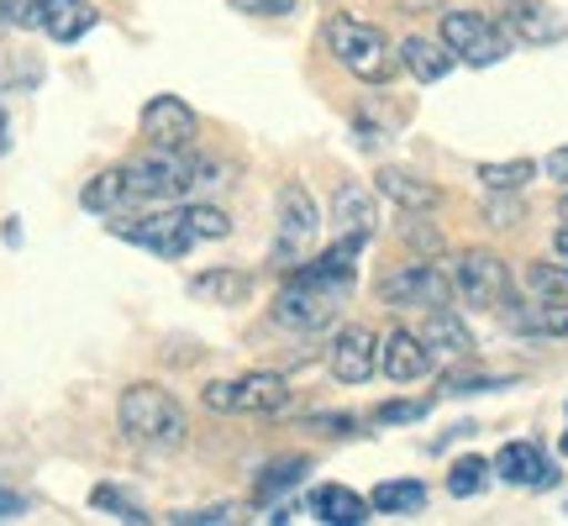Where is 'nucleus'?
<instances>
[{
    "label": "nucleus",
    "instance_id": "obj_20",
    "mask_svg": "<svg viewBox=\"0 0 568 526\" xmlns=\"http://www.w3.org/2000/svg\"><path fill=\"white\" fill-rule=\"evenodd\" d=\"M190 295L205 305H243L253 295V274H243V269H205V274L190 280Z\"/></svg>",
    "mask_w": 568,
    "mask_h": 526
},
{
    "label": "nucleus",
    "instance_id": "obj_15",
    "mask_svg": "<svg viewBox=\"0 0 568 526\" xmlns=\"http://www.w3.org/2000/svg\"><path fill=\"white\" fill-rule=\"evenodd\" d=\"M495 474H500L506 485H521V489L558 485V468L542 458V447L537 443H506L500 447V458H495Z\"/></svg>",
    "mask_w": 568,
    "mask_h": 526
},
{
    "label": "nucleus",
    "instance_id": "obj_41",
    "mask_svg": "<svg viewBox=\"0 0 568 526\" xmlns=\"http://www.w3.org/2000/svg\"><path fill=\"white\" fill-rule=\"evenodd\" d=\"M552 253H558V259L568 263V226H564V232H558V237H552Z\"/></svg>",
    "mask_w": 568,
    "mask_h": 526
},
{
    "label": "nucleus",
    "instance_id": "obj_29",
    "mask_svg": "<svg viewBox=\"0 0 568 526\" xmlns=\"http://www.w3.org/2000/svg\"><path fill=\"white\" fill-rule=\"evenodd\" d=\"M42 6L48 0H0V32H32V27H42Z\"/></svg>",
    "mask_w": 568,
    "mask_h": 526
},
{
    "label": "nucleus",
    "instance_id": "obj_3",
    "mask_svg": "<svg viewBox=\"0 0 568 526\" xmlns=\"http://www.w3.org/2000/svg\"><path fill=\"white\" fill-rule=\"evenodd\" d=\"M326 53L364 84H385L395 74V63H400V53L389 48V38L379 27H368L358 17H343V11L326 21Z\"/></svg>",
    "mask_w": 568,
    "mask_h": 526
},
{
    "label": "nucleus",
    "instance_id": "obj_26",
    "mask_svg": "<svg viewBox=\"0 0 568 526\" xmlns=\"http://www.w3.org/2000/svg\"><path fill=\"white\" fill-rule=\"evenodd\" d=\"M184 222H190V232H195V243H222V237H232V216L211 201L184 205Z\"/></svg>",
    "mask_w": 568,
    "mask_h": 526
},
{
    "label": "nucleus",
    "instance_id": "obj_7",
    "mask_svg": "<svg viewBox=\"0 0 568 526\" xmlns=\"http://www.w3.org/2000/svg\"><path fill=\"white\" fill-rule=\"evenodd\" d=\"M453 295H458L453 274H443L437 263H426V259L400 263L395 274L379 280V301L389 311H443V305H453Z\"/></svg>",
    "mask_w": 568,
    "mask_h": 526
},
{
    "label": "nucleus",
    "instance_id": "obj_39",
    "mask_svg": "<svg viewBox=\"0 0 568 526\" xmlns=\"http://www.w3.org/2000/svg\"><path fill=\"white\" fill-rule=\"evenodd\" d=\"M21 510H27V500H21L17 489L0 485V522H11V516H21Z\"/></svg>",
    "mask_w": 568,
    "mask_h": 526
},
{
    "label": "nucleus",
    "instance_id": "obj_9",
    "mask_svg": "<svg viewBox=\"0 0 568 526\" xmlns=\"http://www.w3.org/2000/svg\"><path fill=\"white\" fill-rule=\"evenodd\" d=\"M443 42L468 69H489L510 53V32L500 21H489L485 11H443Z\"/></svg>",
    "mask_w": 568,
    "mask_h": 526
},
{
    "label": "nucleus",
    "instance_id": "obj_25",
    "mask_svg": "<svg viewBox=\"0 0 568 526\" xmlns=\"http://www.w3.org/2000/svg\"><path fill=\"white\" fill-rule=\"evenodd\" d=\"M305 474H311V458H301V453H295V458H280V464H268L264 468V479H258V489H253V495H258V500H274V495H284V489H295L305 479Z\"/></svg>",
    "mask_w": 568,
    "mask_h": 526
},
{
    "label": "nucleus",
    "instance_id": "obj_42",
    "mask_svg": "<svg viewBox=\"0 0 568 526\" xmlns=\"http://www.w3.org/2000/svg\"><path fill=\"white\" fill-rule=\"evenodd\" d=\"M11 148V127H6V111H0V153Z\"/></svg>",
    "mask_w": 568,
    "mask_h": 526
},
{
    "label": "nucleus",
    "instance_id": "obj_33",
    "mask_svg": "<svg viewBox=\"0 0 568 526\" xmlns=\"http://www.w3.org/2000/svg\"><path fill=\"white\" fill-rule=\"evenodd\" d=\"M426 411H432V401H389L374 411V422L379 426H400V422H422Z\"/></svg>",
    "mask_w": 568,
    "mask_h": 526
},
{
    "label": "nucleus",
    "instance_id": "obj_6",
    "mask_svg": "<svg viewBox=\"0 0 568 526\" xmlns=\"http://www.w3.org/2000/svg\"><path fill=\"white\" fill-rule=\"evenodd\" d=\"M111 237H122V243H138L142 253H159V259H184L190 247H195V232L184 222V211L174 205H148V211H126V216H111Z\"/></svg>",
    "mask_w": 568,
    "mask_h": 526
},
{
    "label": "nucleus",
    "instance_id": "obj_13",
    "mask_svg": "<svg viewBox=\"0 0 568 526\" xmlns=\"http://www.w3.org/2000/svg\"><path fill=\"white\" fill-rule=\"evenodd\" d=\"M500 27L521 48H552V42L568 38V21L552 6H542V0H510L506 11H500Z\"/></svg>",
    "mask_w": 568,
    "mask_h": 526
},
{
    "label": "nucleus",
    "instance_id": "obj_8",
    "mask_svg": "<svg viewBox=\"0 0 568 526\" xmlns=\"http://www.w3.org/2000/svg\"><path fill=\"white\" fill-rule=\"evenodd\" d=\"M453 284H458V295L468 305H479V311H506L516 301V280H510V263L500 253H489V247H468L458 253L453 263Z\"/></svg>",
    "mask_w": 568,
    "mask_h": 526
},
{
    "label": "nucleus",
    "instance_id": "obj_36",
    "mask_svg": "<svg viewBox=\"0 0 568 526\" xmlns=\"http://www.w3.org/2000/svg\"><path fill=\"white\" fill-rule=\"evenodd\" d=\"M174 522H180V526H222V522H232V506H211V510H180Z\"/></svg>",
    "mask_w": 568,
    "mask_h": 526
},
{
    "label": "nucleus",
    "instance_id": "obj_38",
    "mask_svg": "<svg viewBox=\"0 0 568 526\" xmlns=\"http://www.w3.org/2000/svg\"><path fill=\"white\" fill-rule=\"evenodd\" d=\"M406 243L410 247H426V253H437V247H443V237H437L432 226H422V222H406Z\"/></svg>",
    "mask_w": 568,
    "mask_h": 526
},
{
    "label": "nucleus",
    "instance_id": "obj_43",
    "mask_svg": "<svg viewBox=\"0 0 568 526\" xmlns=\"http://www.w3.org/2000/svg\"><path fill=\"white\" fill-rule=\"evenodd\" d=\"M558 222H564V226H568V195H564V205H558Z\"/></svg>",
    "mask_w": 568,
    "mask_h": 526
},
{
    "label": "nucleus",
    "instance_id": "obj_34",
    "mask_svg": "<svg viewBox=\"0 0 568 526\" xmlns=\"http://www.w3.org/2000/svg\"><path fill=\"white\" fill-rule=\"evenodd\" d=\"M489 226H516L521 222V201H510V190H495V201H485Z\"/></svg>",
    "mask_w": 568,
    "mask_h": 526
},
{
    "label": "nucleus",
    "instance_id": "obj_2",
    "mask_svg": "<svg viewBox=\"0 0 568 526\" xmlns=\"http://www.w3.org/2000/svg\"><path fill=\"white\" fill-rule=\"evenodd\" d=\"M122 432L148 453H180L190 443V416L180 411V401L159 385H126L122 390Z\"/></svg>",
    "mask_w": 568,
    "mask_h": 526
},
{
    "label": "nucleus",
    "instance_id": "obj_37",
    "mask_svg": "<svg viewBox=\"0 0 568 526\" xmlns=\"http://www.w3.org/2000/svg\"><path fill=\"white\" fill-rule=\"evenodd\" d=\"M305 426H311V432H322V437H347V432H353L358 422H353V416H337V411H332V416H311Z\"/></svg>",
    "mask_w": 568,
    "mask_h": 526
},
{
    "label": "nucleus",
    "instance_id": "obj_44",
    "mask_svg": "<svg viewBox=\"0 0 568 526\" xmlns=\"http://www.w3.org/2000/svg\"><path fill=\"white\" fill-rule=\"evenodd\" d=\"M564 453H568V432H564Z\"/></svg>",
    "mask_w": 568,
    "mask_h": 526
},
{
    "label": "nucleus",
    "instance_id": "obj_17",
    "mask_svg": "<svg viewBox=\"0 0 568 526\" xmlns=\"http://www.w3.org/2000/svg\"><path fill=\"white\" fill-rule=\"evenodd\" d=\"M332 216H337V226H343V237H374L379 232V205H374V195H368L364 184H337V195H332Z\"/></svg>",
    "mask_w": 568,
    "mask_h": 526
},
{
    "label": "nucleus",
    "instance_id": "obj_23",
    "mask_svg": "<svg viewBox=\"0 0 568 526\" xmlns=\"http://www.w3.org/2000/svg\"><path fill=\"white\" fill-rule=\"evenodd\" d=\"M80 205L84 211H95V216H122L126 211V163L101 169V174L80 190Z\"/></svg>",
    "mask_w": 568,
    "mask_h": 526
},
{
    "label": "nucleus",
    "instance_id": "obj_14",
    "mask_svg": "<svg viewBox=\"0 0 568 526\" xmlns=\"http://www.w3.org/2000/svg\"><path fill=\"white\" fill-rule=\"evenodd\" d=\"M432 364H437V353L426 347L422 332H389L385 343H379V368H385V380H395V385H416V380H426L432 374Z\"/></svg>",
    "mask_w": 568,
    "mask_h": 526
},
{
    "label": "nucleus",
    "instance_id": "obj_5",
    "mask_svg": "<svg viewBox=\"0 0 568 526\" xmlns=\"http://www.w3.org/2000/svg\"><path fill=\"white\" fill-rule=\"evenodd\" d=\"M347 305V290L343 284H322V280H301V274H290L274 305H268V316L290 332H326V326L343 316Z\"/></svg>",
    "mask_w": 568,
    "mask_h": 526
},
{
    "label": "nucleus",
    "instance_id": "obj_19",
    "mask_svg": "<svg viewBox=\"0 0 568 526\" xmlns=\"http://www.w3.org/2000/svg\"><path fill=\"white\" fill-rule=\"evenodd\" d=\"M95 21H101V11L90 0H48L42 6V32L53 42H80Z\"/></svg>",
    "mask_w": 568,
    "mask_h": 526
},
{
    "label": "nucleus",
    "instance_id": "obj_40",
    "mask_svg": "<svg viewBox=\"0 0 568 526\" xmlns=\"http://www.w3.org/2000/svg\"><path fill=\"white\" fill-rule=\"evenodd\" d=\"M548 174L568 190V148H552V153H548Z\"/></svg>",
    "mask_w": 568,
    "mask_h": 526
},
{
    "label": "nucleus",
    "instance_id": "obj_24",
    "mask_svg": "<svg viewBox=\"0 0 568 526\" xmlns=\"http://www.w3.org/2000/svg\"><path fill=\"white\" fill-rule=\"evenodd\" d=\"M368 506L385 510V516H406V510H422V506H426V485H422V479H385V485L368 495Z\"/></svg>",
    "mask_w": 568,
    "mask_h": 526
},
{
    "label": "nucleus",
    "instance_id": "obj_21",
    "mask_svg": "<svg viewBox=\"0 0 568 526\" xmlns=\"http://www.w3.org/2000/svg\"><path fill=\"white\" fill-rule=\"evenodd\" d=\"M311 510H316V522H326V526H364L374 506H368L364 495L343 489V485H326V489L311 495Z\"/></svg>",
    "mask_w": 568,
    "mask_h": 526
},
{
    "label": "nucleus",
    "instance_id": "obj_16",
    "mask_svg": "<svg viewBox=\"0 0 568 526\" xmlns=\"http://www.w3.org/2000/svg\"><path fill=\"white\" fill-rule=\"evenodd\" d=\"M379 195L385 201H395L400 211H410V216H422V211H437L443 205V190L432 180H422V174H410V169H379Z\"/></svg>",
    "mask_w": 568,
    "mask_h": 526
},
{
    "label": "nucleus",
    "instance_id": "obj_35",
    "mask_svg": "<svg viewBox=\"0 0 568 526\" xmlns=\"http://www.w3.org/2000/svg\"><path fill=\"white\" fill-rule=\"evenodd\" d=\"M237 11H247V17H290L301 0H232Z\"/></svg>",
    "mask_w": 568,
    "mask_h": 526
},
{
    "label": "nucleus",
    "instance_id": "obj_4",
    "mask_svg": "<svg viewBox=\"0 0 568 526\" xmlns=\"http://www.w3.org/2000/svg\"><path fill=\"white\" fill-rule=\"evenodd\" d=\"M201 401L222 416H284L295 405V390L284 374H268V368H253L243 380H211L201 390Z\"/></svg>",
    "mask_w": 568,
    "mask_h": 526
},
{
    "label": "nucleus",
    "instance_id": "obj_11",
    "mask_svg": "<svg viewBox=\"0 0 568 526\" xmlns=\"http://www.w3.org/2000/svg\"><path fill=\"white\" fill-rule=\"evenodd\" d=\"M138 132L148 138V148H190L195 132H201V117L180 95H153V101L142 105Z\"/></svg>",
    "mask_w": 568,
    "mask_h": 526
},
{
    "label": "nucleus",
    "instance_id": "obj_18",
    "mask_svg": "<svg viewBox=\"0 0 568 526\" xmlns=\"http://www.w3.org/2000/svg\"><path fill=\"white\" fill-rule=\"evenodd\" d=\"M395 53H400V69H406L410 80H422V84L447 80V74H453V63H458V59H453V48H447L443 38H437V42H432V38H406Z\"/></svg>",
    "mask_w": 568,
    "mask_h": 526
},
{
    "label": "nucleus",
    "instance_id": "obj_30",
    "mask_svg": "<svg viewBox=\"0 0 568 526\" xmlns=\"http://www.w3.org/2000/svg\"><path fill=\"white\" fill-rule=\"evenodd\" d=\"M485 479H489L485 458H458V464H453V474H447V489H453L458 500H468V495H479V489H485Z\"/></svg>",
    "mask_w": 568,
    "mask_h": 526
},
{
    "label": "nucleus",
    "instance_id": "obj_28",
    "mask_svg": "<svg viewBox=\"0 0 568 526\" xmlns=\"http://www.w3.org/2000/svg\"><path fill=\"white\" fill-rule=\"evenodd\" d=\"M527 290L537 301L568 305V263H531L527 269Z\"/></svg>",
    "mask_w": 568,
    "mask_h": 526
},
{
    "label": "nucleus",
    "instance_id": "obj_27",
    "mask_svg": "<svg viewBox=\"0 0 568 526\" xmlns=\"http://www.w3.org/2000/svg\"><path fill=\"white\" fill-rule=\"evenodd\" d=\"M527 180H537V163H531V159L479 163V184H485L489 195H495V190H510V195H516V190H521V184H527Z\"/></svg>",
    "mask_w": 568,
    "mask_h": 526
},
{
    "label": "nucleus",
    "instance_id": "obj_32",
    "mask_svg": "<svg viewBox=\"0 0 568 526\" xmlns=\"http://www.w3.org/2000/svg\"><path fill=\"white\" fill-rule=\"evenodd\" d=\"M510 380H489V374H447L443 395H485V390H506Z\"/></svg>",
    "mask_w": 568,
    "mask_h": 526
},
{
    "label": "nucleus",
    "instance_id": "obj_10",
    "mask_svg": "<svg viewBox=\"0 0 568 526\" xmlns=\"http://www.w3.org/2000/svg\"><path fill=\"white\" fill-rule=\"evenodd\" d=\"M316 232H322V205L311 201V190L305 184H284L280 190V243L268 253L274 269H301V259L311 253L316 243Z\"/></svg>",
    "mask_w": 568,
    "mask_h": 526
},
{
    "label": "nucleus",
    "instance_id": "obj_1",
    "mask_svg": "<svg viewBox=\"0 0 568 526\" xmlns=\"http://www.w3.org/2000/svg\"><path fill=\"white\" fill-rule=\"evenodd\" d=\"M201 163L205 159H195L190 148H153V153L132 159L126 163V211L184 201L190 190H201Z\"/></svg>",
    "mask_w": 568,
    "mask_h": 526
},
{
    "label": "nucleus",
    "instance_id": "obj_22",
    "mask_svg": "<svg viewBox=\"0 0 568 526\" xmlns=\"http://www.w3.org/2000/svg\"><path fill=\"white\" fill-rule=\"evenodd\" d=\"M422 337H426V347H432V353H443V358H468V353H474V337H468V326L453 316V305L426 311Z\"/></svg>",
    "mask_w": 568,
    "mask_h": 526
},
{
    "label": "nucleus",
    "instance_id": "obj_31",
    "mask_svg": "<svg viewBox=\"0 0 568 526\" xmlns=\"http://www.w3.org/2000/svg\"><path fill=\"white\" fill-rule=\"evenodd\" d=\"M90 500H95V506H101V510H111L116 522H148V510H142L138 500H132V495H122V489H116V485H101V489H95V495H90Z\"/></svg>",
    "mask_w": 568,
    "mask_h": 526
},
{
    "label": "nucleus",
    "instance_id": "obj_12",
    "mask_svg": "<svg viewBox=\"0 0 568 526\" xmlns=\"http://www.w3.org/2000/svg\"><path fill=\"white\" fill-rule=\"evenodd\" d=\"M332 380L337 385H368L379 374V337L368 326H343L337 343H332Z\"/></svg>",
    "mask_w": 568,
    "mask_h": 526
}]
</instances>
